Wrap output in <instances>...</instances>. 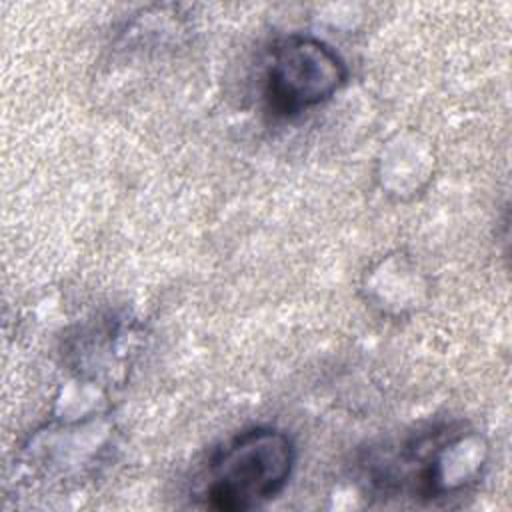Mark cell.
Masks as SVG:
<instances>
[{
    "label": "cell",
    "mask_w": 512,
    "mask_h": 512,
    "mask_svg": "<svg viewBox=\"0 0 512 512\" xmlns=\"http://www.w3.org/2000/svg\"><path fill=\"white\" fill-rule=\"evenodd\" d=\"M296 462L290 436L270 426L244 430L212 452L192 486L194 498L210 510L244 512L276 498Z\"/></svg>",
    "instance_id": "obj_1"
},
{
    "label": "cell",
    "mask_w": 512,
    "mask_h": 512,
    "mask_svg": "<svg viewBox=\"0 0 512 512\" xmlns=\"http://www.w3.org/2000/svg\"><path fill=\"white\" fill-rule=\"evenodd\" d=\"M346 78V62L330 44L310 34H290L270 50L262 96L274 116L292 118L330 100Z\"/></svg>",
    "instance_id": "obj_2"
}]
</instances>
